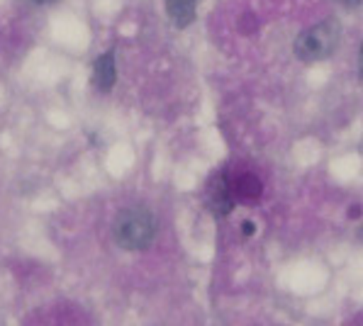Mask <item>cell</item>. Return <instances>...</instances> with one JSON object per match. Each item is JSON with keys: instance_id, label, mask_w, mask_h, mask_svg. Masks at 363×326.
I'll return each mask as SVG.
<instances>
[{"instance_id": "6da1fadb", "label": "cell", "mask_w": 363, "mask_h": 326, "mask_svg": "<svg viewBox=\"0 0 363 326\" xmlns=\"http://www.w3.org/2000/svg\"><path fill=\"white\" fill-rule=\"evenodd\" d=\"M156 217L152 210L142 205L125 207L120 210V215L115 217L113 224V236L117 246L125 251H144L154 244L156 239Z\"/></svg>"}, {"instance_id": "7a4b0ae2", "label": "cell", "mask_w": 363, "mask_h": 326, "mask_svg": "<svg viewBox=\"0 0 363 326\" xmlns=\"http://www.w3.org/2000/svg\"><path fill=\"white\" fill-rule=\"evenodd\" d=\"M342 39V27L337 20H322L317 25L307 27L295 39V56L305 64H317V61L329 59L339 47Z\"/></svg>"}, {"instance_id": "3957f363", "label": "cell", "mask_w": 363, "mask_h": 326, "mask_svg": "<svg viewBox=\"0 0 363 326\" xmlns=\"http://www.w3.org/2000/svg\"><path fill=\"white\" fill-rule=\"evenodd\" d=\"M205 200H208V210L215 215L217 219H225L232 215L234 210V193H232V183L225 173H215L208 183V190H205Z\"/></svg>"}, {"instance_id": "277c9868", "label": "cell", "mask_w": 363, "mask_h": 326, "mask_svg": "<svg viewBox=\"0 0 363 326\" xmlns=\"http://www.w3.org/2000/svg\"><path fill=\"white\" fill-rule=\"evenodd\" d=\"M93 83H96L98 91H113L117 83V64H115V52L100 54L93 64Z\"/></svg>"}, {"instance_id": "5b68a950", "label": "cell", "mask_w": 363, "mask_h": 326, "mask_svg": "<svg viewBox=\"0 0 363 326\" xmlns=\"http://www.w3.org/2000/svg\"><path fill=\"white\" fill-rule=\"evenodd\" d=\"M230 183H232L234 198H237L239 202H256L261 198V193H264V183L259 181L256 173H249V171L230 178Z\"/></svg>"}, {"instance_id": "8992f818", "label": "cell", "mask_w": 363, "mask_h": 326, "mask_svg": "<svg viewBox=\"0 0 363 326\" xmlns=\"http://www.w3.org/2000/svg\"><path fill=\"white\" fill-rule=\"evenodd\" d=\"M195 3L198 0H166V15L178 30H186L195 20Z\"/></svg>"}, {"instance_id": "52a82bcc", "label": "cell", "mask_w": 363, "mask_h": 326, "mask_svg": "<svg viewBox=\"0 0 363 326\" xmlns=\"http://www.w3.org/2000/svg\"><path fill=\"white\" fill-rule=\"evenodd\" d=\"M337 3L346 5V8H359V5H363V0H337Z\"/></svg>"}, {"instance_id": "ba28073f", "label": "cell", "mask_w": 363, "mask_h": 326, "mask_svg": "<svg viewBox=\"0 0 363 326\" xmlns=\"http://www.w3.org/2000/svg\"><path fill=\"white\" fill-rule=\"evenodd\" d=\"M359 76H361V81H363V42H361V47H359Z\"/></svg>"}, {"instance_id": "9c48e42d", "label": "cell", "mask_w": 363, "mask_h": 326, "mask_svg": "<svg viewBox=\"0 0 363 326\" xmlns=\"http://www.w3.org/2000/svg\"><path fill=\"white\" fill-rule=\"evenodd\" d=\"M244 234H254V224H251V222H244Z\"/></svg>"}, {"instance_id": "30bf717a", "label": "cell", "mask_w": 363, "mask_h": 326, "mask_svg": "<svg viewBox=\"0 0 363 326\" xmlns=\"http://www.w3.org/2000/svg\"><path fill=\"white\" fill-rule=\"evenodd\" d=\"M30 3H35V5H42V3H52V0H30Z\"/></svg>"}, {"instance_id": "8fae6325", "label": "cell", "mask_w": 363, "mask_h": 326, "mask_svg": "<svg viewBox=\"0 0 363 326\" xmlns=\"http://www.w3.org/2000/svg\"><path fill=\"white\" fill-rule=\"evenodd\" d=\"M361 239H363V229H361Z\"/></svg>"}]
</instances>
